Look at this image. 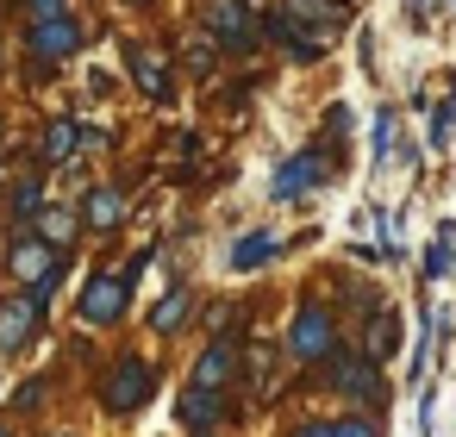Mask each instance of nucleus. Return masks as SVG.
<instances>
[{
    "label": "nucleus",
    "instance_id": "4be33fe9",
    "mask_svg": "<svg viewBox=\"0 0 456 437\" xmlns=\"http://www.w3.org/2000/svg\"><path fill=\"white\" fill-rule=\"evenodd\" d=\"M213 63H219V38L207 32V38H194V45H188V69H200V76H207Z\"/></svg>",
    "mask_w": 456,
    "mask_h": 437
},
{
    "label": "nucleus",
    "instance_id": "7c9ffc66",
    "mask_svg": "<svg viewBox=\"0 0 456 437\" xmlns=\"http://www.w3.org/2000/svg\"><path fill=\"white\" fill-rule=\"evenodd\" d=\"M132 7H138V0H132Z\"/></svg>",
    "mask_w": 456,
    "mask_h": 437
},
{
    "label": "nucleus",
    "instance_id": "6ab92c4d",
    "mask_svg": "<svg viewBox=\"0 0 456 437\" xmlns=\"http://www.w3.org/2000/svg\"><path fill=\"white\" fill-rule=\"evenodd\" d=\"M38 238H45V244H69V238H76V213H69V206H45V213H38Z\"/></svg>",
    "mask_w": 456,
    "mask_h": 437
},
{
    "label": "nucleus",
    "instance_id": "9b49d317",
    "mask_svg": "<svg viewBox=\"0 0 456 437\" xmlns=\"http://www.w3.org/2000/svg\"><path fill=\"white\" fill-rule=\"evenodd\" d=\"M394 344H400V312H394V306H375V319H369V344H362V356H375V362H387V356H394Z\"/></svg>",
    "mask_w": 456,
    "mask_h": 437
},
{
    "label": "nucleus",
    "instance_id": "9d476101",
    "mask_svg": "<svg viewBox=\"0 0 456 437\" xmlns=\"http://www.w3.org/2000/svg\"><path fill=\"white\" fill-rule=\"evenodd\" d=\"M7 263H13V275H20V281H38V275H51V269H57V256H51V244H45V238H20Z\"/></svg>",
    "mask_w": 456,
    "mask_h": 437
},
{
    "label": "nucleus",
    "instance_id": "f03ea898",
    "mask_svg": "<svg viewBox=\"0 0 456 437\" xmlns=\"http://www.w3.org/2000/svg\"><path fill=\"white\" fill-rule=\"evenodd\" d=\"M151 400V362L144 356H119L107 375V412H138Z\"/></svg>",
    "mask_w": 456,
    "mask_h": 437
},
{
    "label": "nucleus",
    "instance_id": "412c9836",
    "mask_svg": "<svg viewBox=\"0 0 456 437\" xmlns=\"http://www.w3.org/2000/svg\"><path fill=\"white\" fill-rule=\"evenodd\" d=\"M450 238H456V225L444 219V225H437V244L425 250V275H444V269H450Z\"/></svg>",
    "mask_w": 456,
    "mask_h": 437
},
{
    "label": "nucleus",
    "instance_id": "423d86ee",
    "mask_svg": "<svg viewBox=\"0 0 456 437\" xmlns=\"http://www.w3.org/2000/svg\"><path fill=\"white\" fill-rule=\"evenodd\" d=\"M126 294H132L126 275H94V281L82 287V319H88V325H113V319L126 312Z\"/></svg>",
    "mask_w": 456,
    "mask_h": 437
},
{
    "label": "nucleus",
    "instance_id": "20e7f679",
    "mask_svg": "<svg viewBox=\"0 0 456 437\" xmlns=\"http://www.w3.org/2000/svg\"><path fill=\"white\" fill-rule=\"evenodd\" d=\"M207 32H213L219 45L244 51V45H250V32H256V13H250V0H207Z\"/></svg>",
    "mask_w": 456,
    "mask_h": 437
},
{
    "label": "nucleus",
    "instance_id": "dca6fc26",
    "mask_svg": "<svg viewBox=\"0 0 456 437\" xmlns=\"http://www.w3.org/2000/svg\"><path fill=\"white\" fill-rule=\"evenodd\" d=\"M188 306H194V300H188V287H169V294H163V306L151 312V331H182V325H188Z\"/></svg>",
    "mask_w": 456,
    "mask_h": 437
},
{
    "label": "nucleus",
    "instance_id": "2eb2a0df",
    "mask_svg": "<svg viewBox=\"0 0 456 437\" xmlns=\"http://www.w3.org/2000/svg\"><path fill=\"white\" fill-rule=\"evenodd\" d=\"M76 144H82L76 119H57V125H45V163H76Z\"/></svg>",
    "mask_w": 456,
    "mask_h": 437
},
{
    "label": "nucleus",
    "instance_id": "39448f33",
    "mask_svg": "<svg viewBox=\"0 0 456 437\" xmlns=\"http://www.w3.org/2000/svg\"><path fill=\"white\" fill-rule=\"evenodd\" d=\"M38 300L32 294H13V300H0V356H13V350H26L32 344V331H38Z\"/></svg>",
    "mask_w": 456,
    "mask_h": 437
},
{
    "label": "nucleus",
    "instance_id": "c85d7f7f",
    "mask_svg": "<svg viewBox=\"0 0 456 437\" xmlns=\"http://www.w3.org/2000/svg\"><path fill=\"white\" fill-rule=\"evenodd\" d=\"M419 7H425V13H437V7H444V0H419Z\"/></svg>",
    "mask_w": 456,
    "mask_h": 437
},
{
    "label": "nucleus",
    "instance_id": "f257e3e1",
    "mask_svg": "<svg viewBox=\"0 0 456 437\" xmlns=\"http://www.w3.org/2000/svg\"><path fill=\"white\" fill-rule=\"evenodd\" d=\"M288 356L294 362H331V319L325 306H300L288 325Z\"/></svg>",
    "mask_w": 456,
    "mask_h": 437
},
{
    "label": "nucleus",
    "instance_id": "bb28decb",
    "mask_svg": "<svg viewBox=\"0 0 456 437\" xmlns=\"http://www.w3.org/2000/svg\"><path fill=\"white\" fill-rule=\"evenodd\" d=\"M26 7H32L38 20H57V13H63V0H26Z\"/></svg>",
    "mask_w": 456,
    "mask_h": 437
},
{
    "label": "nucleus",
    "instance_id": "b1692460",
    "mask_svg": "<svg viewBox=\"0 0 456 437\" xmlns=\"http://www.w3.org/2000/svg\"><path fill=\"white\" fill-rule=\"evenodd\" d=\"M13 213H20V219H32V213H45V188H38V182H26V188L13 194Z\"/></svg>",
    "mask_w": 456,
    "mask_h": 437
},
{
    "label": "nucleus",
    "instance_id": "cd10ccee",
    "mask_svg": "<svg viewBox=\"0 0 456 437\" xmlns=\"http://www.w3.org/2000/svg\"><path fill=\"white\" fill-rule=\"evenodd\" d=\"M294 437H331V425H306V431H294Z\"/></svg>",
    "mask_w": 456,
    "mask_h": 437
},
{
    "label": "nucleus",
    "instance_id": "5701e85b",
    "mask_svg": "<svg viewBox=\"0 0 456 437\" xmlns=\"http://www.w3.org/2000/svg\"><path fill=\"white\" fill-rule=\"evenodd\" d=\"M387 150H394V107L375 113V163H387Z\"/></svg>",
    "mask_w": 456,
    "mask_h": 437
},
{
    "label": "nucleus",
    "instance_id": "f8f14e48",
    "mask_svg": "<svg viewBox=\"0 0 456 437\" xmlns=\"http://www.w3.org/2000/svg\"><path fill=\"white\" fill-rule=\"evenodd\" d=\"M288 13H294V20H319V32H338V26L350 20L344 0H288Z\"/></svg>",
    "mask_w": 456,
    "mask_h": 437
},
{
    "label": "nucleus",
    "instance_id": "a878e982",
    "mask_svg": "<svg viewBox=\"0 0 456 437\" xmlns=\"http://www.w3.org/2000/svg\"><path fill=\"white\" fill-rule=\"evenodd\" d=\"M431 144H437V150H444V144H450V107H444V113H437V119H431Z\"/></svg>",
    "mask_w": 456,
    "mask_h": 437
},
{
    "label": "nucleus",
    "instance_id": "aec40b11",
    "mask_svg": "<svg viewBox=\"0 0 456 437\" xmlns=\"http://www.w3.org/2000/svg\"><path fill=\"white\" fill-rule=\"evenodd\" d=\"M319 182V163H288L281 175H275V194L288 200V194H300V188H313Z\"/></svg>",
    "mask_w": 456,
    "mask_h": 437
},
{
    "label": "nucleus",
    "instance_id": "393cba45",
    "mask_svg": "<svg viewBox=\"0 0 456 437\" xmlns=\"http://www.w3.org/2000/svg\"><path fill=\"white\" fill-rule=\"evenodd\" d=\"M331 437H381L369 418H344V425H331Z\"/></svg>",
    "mask_w": 456,
    "mask_h": 437
},
{
    "label": "nucleus",
    "instance_id": "a211bd4d",
    "mask_svg": "<svg viewBox=\"0 0 456 437\" xmlns=\"http://www.w3.org/2000/svg\"><path fill=\"white\" fill-rule=\"evenodd\" d=\"M182 418L188 425H213L219 418V387H188L182 393Z\"/></svg>",
    "mask_w": 456,
    "mask_h": 437
},
{
    "label": "nucleus",
    "instance_id": "0eeeda50",
    "mask_svg": "<svg viewBox=\"0 0 456 437\" xmlns=\"http://www.w3.org/2000/svg\"><path fill=\"white\" fill-rule=\"evenodd\" d=\"M331 381H338L344 393L369 400V406L387 393V387H381V362H375V356H338V350H331Z\"/></svg>",
    "mask_w": 456,
    "mask_h": 437
},
{
    "label": "nucleus",
    "instance_id": "ddd939ff",
    "mask_svg": "<svg viewBox=\"0 0 456 437\" xmlns=\"http://www.w3.org/2000/svg\"><path fill=\"white\" fill-rule=\"evenodd\" d=\"M119 219H126V194H119V188H88V225L107 231V225H119Z\"/></svg>",
    "mask_w": 456,
    "mask_h": 437
},
{
    "label": "nucleus",
    "instance_id": "c756f323",
    "mask_svg": "<svg viewBox=\"0 0 456 437\" xmlns=\"http://www.w3.org/2000/svg\"><path fill=\"white\" fill-rule=\"evenodd\" d=\"M0 437H7V425H0Z\"/></svg>",
    "mask_w": 456,
    "mask_h": 437
},
{
    "label": "nucleus",
    "instance_id": "6e6552de",
    "mask_svg": "<svg viewBox=\"0 0 456 437\" xmlns=\"http://www.w3.org/2000/svg\"><path fill=\"white\" fill-rule=\"evenodd\" d=\"M76 45H82V26H76L69 13H57V20H38V26H32V57H51V63H63V57H76Z\"/></svg>",
    "mask_w": 456,
    "mask_h": 437
},
{
    "label": "nucleus",
    "instance_id": "1a4fd4ad",
    "mask_svg": "<svg viewBox=\"0 0 456 437\" xmlns=\"http://www.w3.org/2000/svg\"><path fill=\"white\" fill-rule=\"evenodd\" d=\"M132 82L144 88V101H157V107H169V63L157 57V51H132Z\"/></svg>",
    "mask_w": 456,
    "mask_h": 437
},
{
    "label": "nucleus",
    "instance_id": "f3484780",
    "mask_svg": "<svg viewBox=\"0 0 456 437\" xmlns=\"http://www.w3.org/2000/svg\"><path fill=\"white\" fill-rule=\"evenodd\" d=\"M269 256H275V238H269V231H250V238L232 244V269H256V263H269Z\"/></svg>",
    "mask_w": 456,
    "mask_h": 437
},
{
    "label": "nucleus",
    "instance_id": "7ed1b4c3",
    "mask_svg": "<svg viewBox=\"0 0 456 437\" xmlns=\"http://www.w3.org/2000/svg\"><path fill=\"white\" fill-rule=\"evenodd\" d=\"M263 26H269V38H275V45H281L294 63H319V57H325V45H331L325 32H300V20H294L288 7H275Z\"/></svg>",
    "mask_w": 456,
    "mask_h": 437
},
{
    "label": "nucleus",
    "instance_id": "4468645a",
    "mask_svg": "<svg viewBox=\"0 0 456 437\" xmlns=\"http://www.w3.org/2000/svg\"><path fill=\"white\" fill-rule=\"evenodd\" d=\"M225 375H232V344L219 337V344H207V356L194 362V387H225Z\"/></svg>",
    "mask_w": 456,
    "mask_h": 437
}]
</instances>
